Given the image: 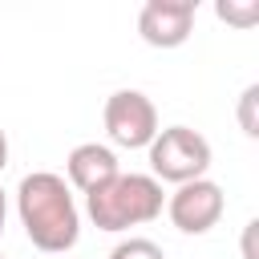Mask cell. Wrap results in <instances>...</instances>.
<instances>
[{"label": "cell", "mask_w": 259, "mask_h": 259, "mask_svg": "<svg viewBox=\"0 0 259 259\" xmlns=\"http://www.w3.org/2000/svg\"><path fill=\"white\" fill-rule=\"evenodd\" d=\"M16 214H20L28 243L45 255H65L81 239V210L73 202V190L53 170H32L20 178Z\"/></svg>", "instance_id": "cell-1"}, {"label": "cell", "mask_w": 259, "mask_h": 259, "mask_svg": "<svg viewBox=\"0 0 259 259\" xmlns=\"http://www.w3.org/2000/svg\"><path fill=\"white\" fill-rule=\"evenodd\" d=\"M162 210H166V190L154 174H117L101 190L85 194V214L93 219L97 231H109V235L146 227Z\"/></svg>", "instance_id": "cell-2"}, {"label": "cell", "mask_w": 259, "mask_h": 259, "mask_svg": "<svg viewBox=\"0 0 259 259\" xmlns=\"http://www.w3.org/2000/svg\"><path fill=\"white\" fill-rule=\"evenodd\" d=\"M146 154H150L154 178L158 182H174V186L194 182V178H206L210 158H214L210 154V142L198 130H190V125H166V130H158L154 142L146 146Z\"/></svg>", "instance_id": "cell-3"}, {"label": "cell", "mask_w": 259, "mask_h": 259, "mask_svg": "<svg viewBox=\"0 0 259 259\" xmlns=\"http://www.w3.org/2000/svg\"><path fill=\"white\" fill-rule=\"evenodd\" d=\"M101 121H105L109 142L121 146V150H146L154 142V134H158V109L142 89L109 93L105 109H101Z\"/></svg>", "instance_id": "cell-4"}, {"label": "cell", "mask_w": 259, "mask_h": 259, "mask_svg": "<svg viewBox=\"0 0 259 259\" xmlns=\"http://www.w3.org/2000/svg\"><path fill=\"white\" fill-rule=\"evenodd\" d=\"M223 210H227V194L210 178L182 182L174 186V194H166V214L182 235H206L210 227H219Z\"/></svg>", "instance_id": "cell-5"}, {"label": "cell", "mask_w": 259, "mask_h": 259, "mask_svg": "<svg viewBox=\"0 0 259 259\" xmlns=\"http://www.w3.org/2000/svg\"><path fill=\"white\" fill-rule=\"evenodd\" d=\"M194 0H146L138 12V36L150 49H178L190 40L194 28Z\"/></svg>", "instance_id": "cell-6"}, {"label": "cell", "mask_w": 259, "mask_h": 259, "mask_svg": "<svg viewBox=\"0 0 259 259\" xmlns=\"http://www.w3.org/2000/svg\"><path fill=\"white\" fill-rule=\"evenodd\" d=\"M65 174H69V190H81V194H93L101 190L105 182H113L121 174L117 166V154L101 142H81L69 150L65 158Z\"/></svg>", "instance_id": "cell-7"}, {"label": "cell", "mask_w": 259, "mask_h": 259, "mask_svg": "<svg viewBox=\"0 0 259 259\" xmlns=\"http://www.w3.org/2000/svg\"><path fill=\"white\" fill-rule=\"evenodd\" d=\"M214 12H219V20H227L235 28H251L259 20V0H219Z\"/></svg>", "instance_id": "cell-8"}, {"label": "cell", "mask_w": 259, "mask_h": 259, "mask_svg": "<svg viewBox=\"0 0 259 259\" xmlns=\"http://www.w3.org/2000/svg\"><path fill=\"white\" fill-rule=\"evenodd\" d=\"M109 259H166V251H162L154 239L130 235V239H121V243L109 251Z\"/></svg>", "instance_id": "cell-9"}, {"label": "cell", "mask_w": 259, "mask_h": 259, "mask_svg": "<svg viewBox=\"0 0 259 259\" xmlns=\"http://www.w3.org/2000/svg\"><path fill=\"white\" fill-rule=\"evenodd\" d=\"M255 101H259V85H247L239 97V125L247 138H259V117H255Z\"/></svg>", "instance_id": "cell-10"}, {"label": "cell", "mask_w": 259, "mask_h": 259, "mask_svg": "<svg viewBox=\"0 0 259 259\" xmlns=\"http://www.w3.org/2000/svg\"><path fill=\"white\" fill-rule=\"evenodd\" d=\"M255 231H259V223L251 219V223L243 227V259H259V251H255Z\"/></svg>", "instance_id": "cell-11"}, {"label": "cell", "mask_w": 259, "mask_h": 259, "mask_svg": "<svg viewBox=\"0 0 259 259\" xmlns=\"http://www.w3.org/2000/svg\"><path fill=\"white\" fill-rule=\"evenodd\" d=\"M4 166H8V134L0 130V174H4Z\"/></svg>", "instance_id": "cell-12"}, {"label": "cell", "mask_w": 259, "mask_h": 259, "mask_svg": "<svg viewBox=\"0 0 259 259\" xmlns=\"http://www.w3.org/2000/svg\"><path fill=\"white\" fill-rule=\"evenodd\" d=\"M4 219H8V198H4V190H0V239H4Z\"/></svg>", "instance_id": "cell-13"}]
</instances>
